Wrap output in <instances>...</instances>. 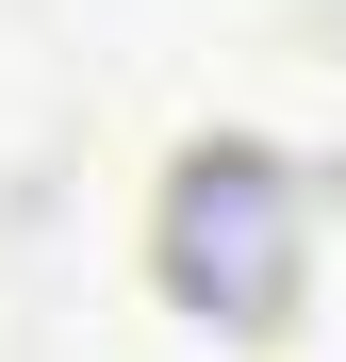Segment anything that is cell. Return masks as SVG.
<instances>
[{
	"label": "cell",
	"instance_id": "cell-1",
	"mask_svg": "<svg viewBox=\"0 0 346 362\" xmlns=\"http://www.w3.org/2000/svg\"><path fill=\"white\" fill-rule=\"evenodd\" d=\"M165 280H182L214 329H280V296H297V214H280V165H264V148H198V165H182Z\"/></svg>",
	"mask_w": 346,
	"mask_h": 362
}]
</instances>
